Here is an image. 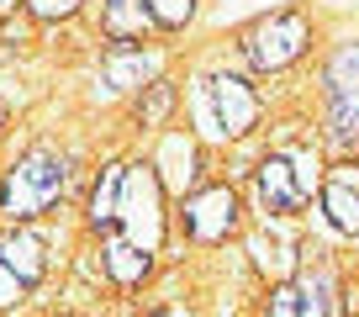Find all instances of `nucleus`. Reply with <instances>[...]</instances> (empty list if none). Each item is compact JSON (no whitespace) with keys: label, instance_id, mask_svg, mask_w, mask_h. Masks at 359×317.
I'll list each match as a JSON object with an SVG mask.
<instances>
[{"label":"nucleus","instance_id":"1a4fd4ad","mask_svg":"<svg viewBox=\"0 0 359 317\" xmlns=\"http://www.w3.org/2000/svg\"><path fill=\"white\" fill-rule=\"evenodd\" d=\"M101 74L111 90H143L154 79V53H143V43H111L101 58Z\"/></svg>","mask_w":359,"mask_h":317},{"label":"nucleus","instance_id":"2eb2a0df","mask_svg":"<svg viewBox=\"0 0 359 317\" xmlns=\"http://www.w3.org/2000/svg\"><path fill=\"white\" fill-rule=\"evenodd\" d=\"M122 170H127V164H106L101 180H95V191H90V227H95V233H106V227H111L116 191H122Z\"/></svg>","mask_w":359,"mask_h":317},{"label":"nucleus","instance_id":"aec40b11","mask_svg":"<svg viewBox=\"0 0 359 317\" xmlns=\"http://www.w3.org/2000/svg\"><path fill=\"white\" fill-rule=\"evenodd\" d=\"M16 6H27V0H0V16H11Z\"/></svg>","mask_w":359,"mask_h":317},{"label":"nucleus","instance_id":"f8f14e48","mask_svg":"<svg viewBox=\"0 0 359 317\" xmlns=\"http://www.w3.org/2000/svg\"><path fill=\"white\" fill-rule=\"evenodd\" d=\"M323 217L344 238H359V175H338L323 185Z\"/></svg>","mask_w":359,"mask_h":317},{"label":"nucleus","instance_id":"4468645a","mask_svg":"<svg viewBox=\"0 0 359 317\" xmlns=\"http://www.w3.org/2000/svg\"><path fill=\"white\" fill-rule=\"evenodd\" d=\"M327 133H333V143L359 148V90L327 95Z\"/></svg>","mask_w":359,"mask_h":317},{"label":"nucleus","instance_id":"7ed1b4c3","mask_svg":"<svg viewBox=\"0 0 359 317\" xmlns=\"http://www.w3.org/2000/svg\"><path fill=\"white\" fill-rule=\"evenodd\" d=\"M317 180H323V170H317L312 154H269L254 170V196L269 217H291L312 201Z\"/></svg>","mask_w":359,"mask_h":317},{"label":"nucleus","instance_id":"f03ea898","mask_svg":"<svg viewBox=\"0 0 359 317\" xmlns=\"http://www.w3.org/2000/svg\"><path fill=\"white\" fill-rule=\"evenodd\" d=\"M106 233H122L137 249L158 254V243H164V175L154 170V158L148 164L133 158L122 170V191H116V212Z\"/></svg>","mask_w":359,"mask_h":317},{"label":"nucleus","instance_id":"20e7f679","mask_svg":"<svg viewBox=\"0 0 359 317\" xmlns=\"http://www.w3.org/2000/svg\"><path fill=\"white\" fill-rule=\"evenodd\" d=\"M312 48V22L302 11H269L243 32V58L259 74H280Z\"/></svg>","mask_w":359,"mask_h":317},{"label":"nucleus","instance_id":"9d476101","mask_svg":"<svg viewBox=\"0 0 359 317\" xmlns=\"http://www.w3.org/2000/svg\"><path fill=\"white\" fill-rule=\"evenodd\" d=\"M148 27H158L148 0H106L101 6V32L111 43H143Z\"/></svg>","mask_w":359,"mask_h":317},{"label":"nucleus","instance_id":"6e6552de","mask_svg":"<svg viewBox=\"0 0 359 317\" xmlns=\"http://www.w3.org/2000/svg\"><path fill=\"white\" fill-rule=\"evenodd\" d=\"M0 270L11 275L22 291H32L48 275V243L37 233H27V227H6L0 233Z\"/></svg>","mask_w":359,"mask_h":317},{"label":"nucleus","instance_id":"ddd939ff","mask_svg":"<svg viewBox=\"0 0 359 317\" xmlns=\"http://www.w3.org/2000/svg\"><path fill=\"white\" fill-rule=\"evenodd\" d=\"M154 170H158V175H169V185L185 196V185L196 180V143L175 133V137L164 143V158H154Z\"/></svg>","mask_w":359,"mask_h":317},{"label":"nucleus","instance_id":"a211bd4d","mask_svg":"<svg viewBox=\"0 0 359 317\" xmlns=\"http://www.w3.org/2000/svg\"><path fill=\"white\" fill-rule=\"evenodd\" d=\"M148 6H154V22L164 27V32L191 27V16H196V0H148Z\"/></svg>","mask_w":359,"mask_h":317},{"label":"nucleus","instance_id":"39448f33","mask_svg":"<svg viewBox=\"0 0 359 317\" xmlns=\"http://www.w3.org/2000/svg\"><path fill=\"white\" fill-rule=\"evenodd\" d=\"M201 101H206V116H212L217 137H248L259 127V112H264L243 74H206Z\"/></svg>","mask_w":359,"mask_h":317},{"label":"nucleus","instance_id":"dca6fc26","mask_svg":"<svg viewBox=\"0 0 359 317\" xmlns=\"http://www.w3.org/2000/svg\"><path fill=\"white\" fill-rule=\"evenodd\" d=\"M323 79H327V95H338V90H359V43H344V48H338V53L327 58Z\"/></svg>","mask_w":359,"mask_h":317},{"label":"nucleus","instance_id":"9b49d317","mask_svg":"<svg viewBox=\"0 0 359 317\" xmlns=\"http://www.w3.org/2000/svg\"><path fill=\"white\" fill-rule=\"evenodd\" d=\"M148 270H154V254L137 249L133 238H122V233H106V275L116 285H143Z\"/></svg>","mask_w":359,"mask_h":317},{"label":"nucleus","instance_id":"412c9836","mask_svg":"<svg viewBox=\"0 0 359 317\" xmlns=\"http://www.w3.org/2000/svg\"><path fill=\"white\" fill-rule=\"evenodd\" d=\"M0 127H6V106H0Z\"/></svg>","mask_w":359,"mask_h":317},{"label":"nucleus","instance_id":"f3484780","mask_svg":"<svg viewBox=\"0 0 359 317\" xmlns=\"http://www.w3.org/2000/svg\"><path fill=\"white\" fill-rule=\"evenodd\" d=\"M169 106H175V85H169V79H148L143 95H137V122L143 127H164Z\"/></svg>","mask_w":359,"mask_h":317},{"label":"nucleus","instance_id":"423d86ee","mask_svg":"<svg viewBox=\"0 0 359 317\" xmlns=\"http://www.w3.org/2000/svg\"><path fill=\"white\" fill-rule=\"evenodd\" d=\"M180 222H185V238H196V243H222L227 233H238V191L233 185H206V191L185 196Z\"/></svg>","mask_w":359,"mask_h":317},{"label":"nucleus","instance_id":"f257e3e1","mask_svg":"<svg viewBox=\"0 0 359 317\" xmlns=\"http://www.w3.org/2000/svg\"><path fill=\"white\" fill-rule=\"evenodd\" d=\"M64 180H69V164L58 148H48V143L27 148L6 170V180H0V212L11 222H32V217H43L64 196Z\"/></svg>","mask_w":359,"mask_h":317},{"label":"nucleus","instance_id":"0eeeda50","mask_svg":"<svg viewBox=\"0 0 359 317\" xmlns=\"http://www.w3.org/2000/svg\"><path fill=\"white\" fill-rule=\"evenodd\" d=\"M333 291H338V281H333L327 270L302 275V281H285V285H275V291H269L264 317H333V312H338Z\"/></svg>","mask_w":359,"mask_h":317},{"label":"nucleus","instance_id":"6ab92c4d","mask_svg":"<svg viewBox=\"0 0 359 317\" xmlns=\"http://www.w3.org/2000/svg\"><path fill=\"white\" fill-rule=\"evenodd\" d=\"M79 6H85V0H27V11H32L37 22H69Z\"/></svg>","mask_w":359,"mask_h":317}]
</instances>
